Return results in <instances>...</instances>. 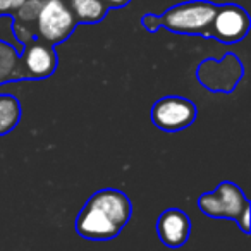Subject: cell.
<instances>
[{
    "label": "cell",
    "instance_id": "cell-1",
    "mask_svg": "<svg viewBox=\"0 0 251 251\" xmlns=\"http://www.w3.org/2000/svg\"><path fill=\"white\" fill-rule=\"evenodd\" d=\"M244 193L232 182H220L219 188L212 193H205L200 196L198 206L201 212L208 217H217V219H234L239 217V213L248 206Z\"/></svg>",
    "mask_w": 251,
    "mask_h": 251
},
{
    "label": "cell",
    "instance_id": "cell-2",
    "mask_svg": "<svg viewBox=\"0 0 251 251\" xmlns=\"http://www.w3.org/2000/svg\"><path fill=\"white\" fill-rule=\"evenodd\" d=\"M196 117V107L193 101L182 97H164L151 108V121L162 131L176 133L186 129Z\"/></svg>",
    "mask_w": 251,
    "mask_h": 251
},
{
    "label": "cell",
    "instance_id": "cell-3",
    "mask_svg": "<svg viewBox=\"0 0 251 251\" xmlns=\"http://www.w3.org/2000/svg\"><path fill=\"white\" fill-rule=\"evenodd\" d=\"M36 21H38L40 36L50 43L66 40L74 28V16L62 0L43 2Z\"/></svg>",
    "mask_w": 251,
    "mask_h": 251
},
{
    "label": "cell",
    "instance_id": "cell-4",
    "mask_svg": "<svg viewBox=\"0 0 251 251\" xmlns=\"http://www.w3.org/2000/svg\"><path fill=\"white\" fill-rule=\"evenodd\" d=\"M217 9L210 4L195 2L174 7L162 18L165 28L177 33H196L206 29L213 21Z\"/></svg>",
    "mask_w": 251,
    "mask_h": 251
},
{
    "label": "cell",
    "instance_id": "cell-5",
    "mask_svg": "<svg viewBox=\"0 0 251 251\" xmlns=\"http://www.w3.org/2000/svg\"><path fill=\"white\" fill-rule=\"evenodd\" d=\"M76 230L79 232V236L86 237V239L108 241L114 239L121 232V227L110 217L105 215L101 210L86 203V206L81 210L79 217L76 220Z\"/></svg>",
    "mask_w": 251,
    "mask_h": 251
},
{
    "label": "cell",
    "instance_id": "cell-6",
    "mask_svg": "<svg viewBox=\"0 0 251 251\" xmlns=\"http://www.w3.org/2000/svg\"><path fill=\"white\" fill-rule=\"evenodd\" d=\"M213 33L222 42H239L244 38L250 28V19L246 12L239 7H224L213 16Z\"/></svg>",
    "mask_w": 251,
    "mask_h": 251
},
{
    "label": "cell",
    "instance_id": "cell-7",
    "mask_svg": "<svg viewBox=\"0 0 251 251\" xmlns=\"http://www.w3.org/2000/svg\"><path fill=\"white\" fill-rule=\"evenodd\" d=\"M88 205L101 210L107 217H110L119 227H124L131 217V201L124 193L117 189H101L90 198Z\"/></svg>",
    "mask_w": 251,
    "mask_h": 251
},
{
    "label": "cell",
    "instance_id": "cell-8",
    "mask_svg": "<svg viewBox=\"0 0 251 251\" xmlns=\"http://www.w3.org/2000/svg\"><path fill=\"white\" fill-rule=\"evenodd\" d=\"M191 224L184 212L177 208H169L160 215L157 224V232L162 243L171 248H177L184 244L189 237Z\"/></svg>",
    "mask_w": 251,
    "mask_h": 251
},
{
    "label": "cell",
    "instance_id": "cell-9",
    "mask_svg": "<svg viewBox=\"0 0 251 251\" xmlns=\"http://www.w3.org/2000/svg\"><path fill=\"white\" fill-rule=\"evenodd\" d=\"M25 64L31 77H49L55 71V53L49 45L35 43L28 49L25 55Z\"/></svg>",
    "mask_w": 251,
    "mask_h": 251
},
{
    "label": "cell",
    "instance_id": "cell-10",
    "mask_svg": "<svg viewBox=\"0 0 251 251\" xmlns=\"http://www.w3.org/2000/svg\"><path fill=\"white\" fill-rule=\"evenodd\" d=\"M21 119L19 101L12 95H0V136L11 133Z\"/></svg>",
    "mask_w": 251,
    "mask_h": 251
},
{
    "label": "cell",
    "instance_id": "cell-11",
    "mask_svg": "<svg viewBox=\"0 0 251 251\" xmlns=\"http://www.w3.org/2000/svg\"><path fill=\"white\" fill-rule=\"evenodd\" d=\"M71 7L77 19L86 23L100 21L105 16V5L101 0H71Z\"/></svg>",
    "mask_w": 251,
    "mask_h": 251
},
{
    "label": "cell",
    "instance_id": "cell-12",
    "mask_svg": "<svg viewBox=\"0 0 251 251\" xmlns=\"http://www.w3.org/2000/svg\"><path fill=\"white\" fill-rule=\"evenodd\" d=\"M42 0H26L25 4L18 9V18L25 23L35 21L40 14V9H42Z\"/></svg>",
    "mask_w": 251,
    "mask_h": 251
},
{
    "label": "cell",
    "instance_id": "cell-13",
    "mask_svg": "<svg viewBox=\"0 0 251 251\" xmlns=\"http://www.w3.org/2000/svg\"><path fill=\"white\" fill-rule=\"evenodd\" d=\"M237 224L241 226V229L244 230V232H250V205L244 206V210L239 213V217H237Z\"/></svg>",
    "mask_w": 251,
    "mask_h": 251
},
{
    "label": "cell",
    "instance_id": "cell-14",
    "mask_svg": "<svg viewBox=\"0 0 251 251\" xmlns=\"http://www.w3.org/2000/svg\"><path fill=\"white\" fill-rule=\"evenodd\" d=\"M12 11V0H0V12Z\"/></svg>",
    "mask_w": 251,
    "mask_h": 251
},
{
    "label": "cell",
    "instance_id": "cell-15",
    "mask_svg": "<svg viewBox=\"0 0 251 251\" xmlns=\"http://www.w3.org/2000/svg\"><path fill=\"white\" fill-rule=\"evenodd\" d=\"M105 2H107V4H110V5H124V4H127V2H129V0H105Z\"/></svg>",
    "mask_w": 251,
    "mask_h": 251
},
{
    "label": "cell",
    "instance_id": "cell-16",
    "mask_svg": "<svg viewBox=\"0 0 251 251\" xmlns=\"http://www.w3.org/2000/svg\"><path fill=\"white\" fill-rule=\"evenodd\" d=\"M26 0H12V11H18L23 4H25Z\"/></svg>",
    "mask_w": 251,
    "mask_h": 251
},
{
    "label": "cell",
    "instance_id": "cell-17",
    "mask_svg": "<svg viewBox=\"0 0 251 251\" xmlns=\"http://www.w3.org/2000/svg\"><path fill=\"white\" fill-rule=\"evenodd\" d=\"M2 47H4V43H2V42H0V50H2Z\"/></svg>",
    "mask_w": 251,
    "mask_h": 251
}]
</instances>
